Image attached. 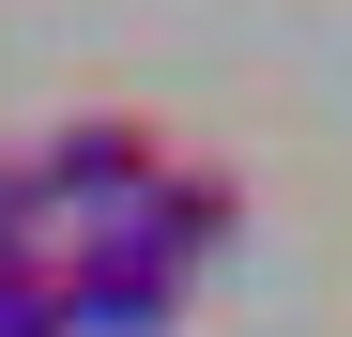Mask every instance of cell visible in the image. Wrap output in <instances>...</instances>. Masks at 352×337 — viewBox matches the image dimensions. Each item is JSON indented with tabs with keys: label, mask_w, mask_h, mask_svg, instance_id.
Returning <instances> with one entry per match:
<instances>
[{
	"label": "cell",
	"mask_w": 352,
	"mask_h": 337,
	"mask_svg": "<svg viewBox=\"0 0 352 337\" xmlns=\"http://www.w3.org/2000/svg\"><path fill=\"white\" fill-rule=\"evenodd\" d=\"M153 168H168V138L138 123V107H77V123L31 153V184H46V215H77V230H123V215L153 199Z\"/></svg>",
	"instance_id": "cell-1"
},
{
	"label": "cell",
	"mask_w": 352,
	"mask_h": 337,
	"mask_svg": "<svg viewBox=\"0 0 352 337\" xmlns=\"http://www.w3.org/2000/svg\"><path fill=\"white\" fill-rule=\"evenodd\" d=\"M46 276H62V337H168L184 322V276H168L138 230H77Z\"/></svg>",
	"instance_id": "cell-2"
},
{
	"label": "cell",
	"mask_w": 352,
	"mask_h": 337,
	"mask_svg": "<svg viewBox=\"0 0 352 337\" xmlns=\"http://www.w3.org/2000/svg\"><path fill=\"white\" fill-rule=\"evenodd\" d=\"M123 230H138V246H153V261L184 276V292H199V276L230 261V230H245V184H230L214 153H168V168H153V199L123 215Z\"/></svg>",
	"instance_id": "cell-3"
},
{
	"label": "cell",
	"mask_w": 352,
	"mask_h": 337,
	"mask_svg": "<svg viewBox=\"0 0 352 337\" xmlns=\"http://www.w3.org/2000/svg\"><path fill=\"white\" fill-rule=\"evenodd\" d=\"M0 337H62V276L46 261H0Z\"/></svg>",
	"instance_id": "cell-4"
},
{
	"label": "cell",
	"mask_w": 352,
	"mask_h": 337,
	"mask_svg": "<svg viewBox=\"0 0 352 337\" xmlns=\"http://www.w3.org/2000/svg\"><path fill=\"white\" fill-rule=\"evenodd\" d=\"M0 261H46V184H31V153H0Z\"/></svg>",
	"instance_id": "cell-5"
}]
</instances>
